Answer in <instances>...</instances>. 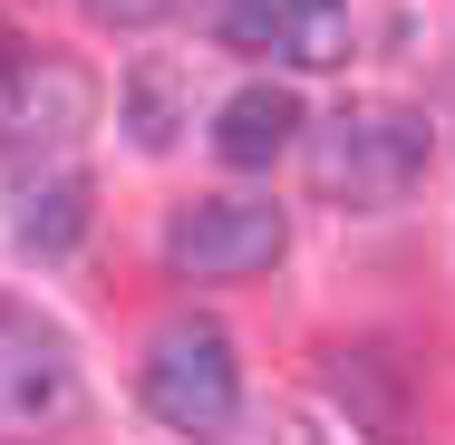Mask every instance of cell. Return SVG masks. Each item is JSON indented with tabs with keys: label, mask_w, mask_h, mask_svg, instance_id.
Masks as SVG:
<instances>
[{
	"label": "cell",
	"mask_w": 455,
	"mask_h": 445,
	"mask_svg": "<svg viewBox=\"0 0 455 445\" xmlns=\"http://www.w3.org/2000/svg\"><path fill=\"white\" fill-rule=\"evenodd\" d=\"M427 155H436V136H427L417 107H378L368 97V107H339V116L310 126V184L330 203H349V213L407 203L417 175H427Z\"/></svg>",
	"instance_id": "cell-1"
},
{
	"label": "cell",
	"mask_w": 455,
	"mask_h": 445,
	"mask_svg": "<svg viewBox=\"0 0 455 445\" xmlns=\"http://www.w3.org/2000/svg\"><path fill=\"white\" fill-rule=\"evenodd\" d=\"M146 407L175 426V436H223L243 417V368H233V339L213 320H165L146 339V368H136Z\"/></svg>",
	"instance_id": "cell-2"
},
{
	"label": "cell",
	"mask_w": 455,
	"mask_h": 445,
	"mask_svg": "<svg viewBox=\"0 0 455 445\" xmlns=\"http://www.w3.org/2000/svg\"><path fill=\"white\" fill-rule=\"evenodd\" d=\"M88 116H97V78L78 68V59H49V49H0V155H10V165L68 155Z\"/></svg>",
	"instance_id": "cell-3"
},
{
	"label": "cell",
	"mask_w": 455,
	"mask_h": 445,
	"mask_svg": "<svg viewBox=\"0 0 455 445\" xmlns=\"http://www.w3.org/2000/svg\"><path fill=\"white\" fill-rule=\"evenodd\" d=\"M281 242H291L281 203H262V194H204V203H184L165 223V271H184V281H252V271L281 262Z\"/></svg>",
	"instance_id": "cell-4"
},
{
	"label": "cell",
	"mask_w": 455,
	"mask_h": 445,
	"mask_svg": "<svg viewBox=\"0 0 455 445\" xmlns=\"http://www.w3.org/2000/svg\"><path fill=\"white\" fill-rule=\"evenodd\" d=\"M78 417V358L49 320L0 300V445H49Z\"/></svg>",
	"instance_id": "cell-5"
},
{
	"label": "cell",
	"mask_w": 455,
	"mask_h": 445,
	"mask_svg": "<svg viewBox=\"0 0 455 445\" xmlns=\"http://www.w3.org/2000/svg\"><path fill=\"white\" fill-rule=\"evenodd\" d=\"M320 387H330L378 445L417 436V387H407V368H397L387 349H368V339H359V349H330V358H320Z\"/></svg>",
	"instance_id": "cell-6"
},
{
	"label": "cell",
	"mask_w": 455,
	"mask_h": 445,
	"mask_svg": "<svg viewBox=\"0 0 455 445\" xmlns=\"http://www.w3.org/2000/svg\"><path fill=\"white\" fill-rule=\"evenodd\" d=\"M10 233L29 242V252H78V233H88V175L78 165H49V175H20L10 194Z\"/></svg>",
	"instance_id": "cell-7"
},
{
	"label": "cell",
	"mask_w": 455,
	"mask_h": 445,
	"mask_svg": "<svg viewBox=\"0 0 455 445\" xmlns=\"http://www.w3.org/2000/svg\"><path fill=\"white\" fill-rule=\"evenodd\" d=\"M300 136V97L291 88H243V97H223V116H213V155L223 165H272L281 146Z\"/></svg>",
	"instance_id": "cell-8"
},
{
	"label": "cell",
	"mask_w": 455,
	"mask_h": 445,
	"mask_svg": "<svg viewBox=\"0 0 455 445\" xmlns=\"http://www.w3.org/2000/svg\"><path fill=\"white\" fill-rule=\"evenodd\" d=\"M272 49L291 68H339L349 59V0H272Z\"/></svg>",
	"instance_id": "cell-9"
},
{
	"label": "cell",
	"mask_w": 455,
	"mask_h": 445,
	"mask_svg": "<svg viewBox=\"0 0 455 445\" xmlns=\"http://www.w3.org/2000/svg\"><path fill=\"white\" fill-rule=\"evenodd\" d=\"M175 126H184V78L165 68V59H146V68L126 78V136H136L146 155H165Z\"/></svg>",
	"instance_id": "cell-10"
},
{
	"label": "cell",
	"mask_w": 455,
	"mask_h": 445,
	"mask_svg": "<svg viewBox=\"0 0 455 445\" xmlns=\"http://www.w3.org/2000/svg\"><path fill=\"white\" fill-rule=\"evenodd\" d=\"M78 10H88L97 29H156V20L175 10V0H78Z\"/></svg>",
	"instance_id": "cell-11"
}]
</instances>
